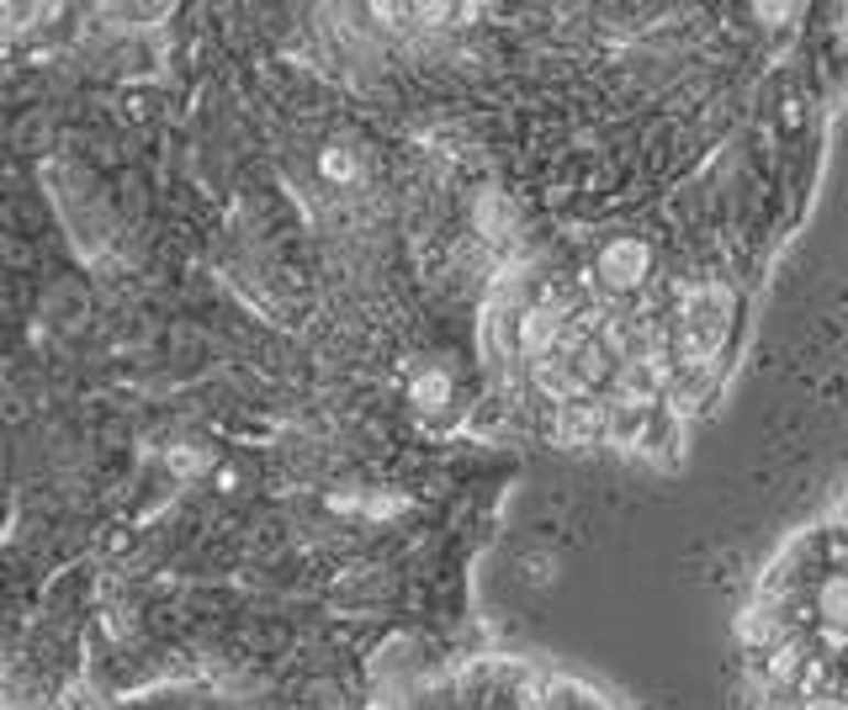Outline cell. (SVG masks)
I'll list each match as a JSON object with an SVG mask.
<instances>
[{"mask_svg":"<svg viewBox=\"0 0 848 710\" xmlns=\"http://www.w3.org/2000/svg\"><path fill=\"white\" fill-rule=\"evenodd\" d=\"M727 313H732V297L722 287H700L684 302V319H679V351L690 366H705L711 355L722 351L727 340Z\"/></svg>","mask_w":848,"mask_h":710,"instance_id":"1","label":"cell"},{"mask_svg":"<svg viewBox=\"0 0 848 710\" xmlns=\"http://www.w3.org/2000/svg\"><path fill=\"white\" fill-rule=\"evenodd\" d=\"M594 276H600V287L615 297L636 292L647 276H652V244L641 234H621L600 244V255H594Z\"/></svg>","mask_w":848,"mask_h":710,"instance_id":"2","label":"cell"},{"mask_svg":"<svg viewBox=\"0 0 848 710\" xmlns=\"http://www.w3.org/2000/svg\"><path fill=\"white\" fill-rule=\"evenodd\" d=\"M409 403H414L420 414H440V409L451 403V377H446L440 366H424L420 377L409 382Z\"/></svg>","mask_w":848,"mask_h":710,"instance_id":"3","label":"cell"},{"mask_svg":"<svg viewBox=\"0 0 848 710\" xmlns=\"http://www.w3.org/2000/svg\"><path fill=\"white\" fill-rule=\"evenodd\" d=\"M557 334H562V324H557L546 308H531V313L520 319V351L542 355V360H546V355L557 351Z\"/></svg>","mask_w":848,"mask_h":710,"instance_id":"4","label":"cell"},{"mask_svg":"<svg viewBox=\"0 0 848 710\" xmlns=\"http://www.w3.org/2000/svg\"><path fill=\"white\" fill-rule=\"evenodd\" d=\"M817 615L827 625L848 631V573H827L817 584Z\"/></svg>","mask_w":848,"mask_h":710,"instance_id":"5","label":"cell"},{"mask_svg":"<svg viewBox=\"0 0 848 710\" xmlns=\"http://www.w3.org/2000/svg\"><path fill=\"white\" fill-rule=\"evenodd\" d=\"M319 176L334 180V186H345V180H356V148L345 144H330L319 154Z\"/></svg>","mask_w":848,"mask_h":710,"instance_id":"6","label":"cell"},{"mask_svg":"<svg viewBox=\"0 0 848 710\" xmlns=\"http://www.w3.org/2000/svg\"><path fill=\"white\" fill-rule=\"evenodd\" d=\"M64 710H101V700H96V695H80V689H75V695L64 700Z\"/></svg>","mask_w":848,"mask_h":710,"instance_id":"7","label":"cell"},{"mask_svg":"<svg viewBox=\"0 0 848 710\" xmlns=\"http://www.w3.org/2000/svg\"><path fill=\"white\" fill-rule=\"evenodd\" d=\"M806 710H848V700H833V695H822V700H812Z\"/></svg>","mask_w":848,"mask_h":710,"instance_id":"8","label":"cell"},{"mask_svg":"<svg viewBox=\"0 0 848 710\" xmlns=\"http://www.w3.org/2000/svg\"><path fill=\"white\" fill-rule=\"evenodd\" d=\"M234 482H239V473H234V467H223V473H217V488H223V493H234Z\"/></svg>","mask_w":848,"mask_h":710,"instance_id":"9","label":"cell"},{"mask_svg":"<svg viewBox=\"0 0 848 710\" xmlns=\"http://www.w3.org/2000/svg\"><path fill=\"white\" fill-rule=\"evenodd\" d=\"M366 710H393V706H366Z\"/></svg>","mask_w":848,"mask_h":710,"instance_id":"10","label":"cell"}]
</instances>
